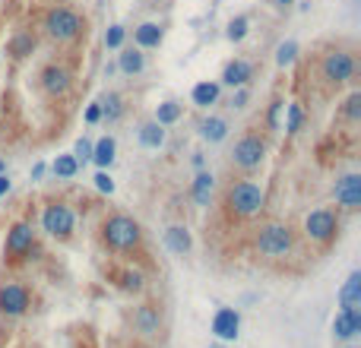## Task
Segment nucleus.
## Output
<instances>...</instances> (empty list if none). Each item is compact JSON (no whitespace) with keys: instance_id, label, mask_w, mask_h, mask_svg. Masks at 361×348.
<instances>
[{"instance_id":"obj_1","label":"nucleus","mask_w":361,"mask_h":348,"mask_svg":"<svg viewBox=\"0 0 361 348\" xmlns=\"http://www.w3.org/2000/svg\"><path fill=\"white\" fill-rule=\"evenodd\" d=\"M263 203H266L263 187L253 184V181H238V184H232V190H228V209H232L235 215H241V219L257 215V212L263 209Z\"/></svg>"},{"instance_id":"obj_2","label":"nucleus","mask_w":361,"mask_h":348,"mask_svg":"<svg viewBox=\"0 0 361 348\" xmlns=\"http://www.w3.org/2000/svg\"><path fill=\"white\" fill-rule=\"evenodd\" d=\"M102 238L115 250H133L140 244V238H143V232H140V225L130 215H111L102 228Z\"/></svg>"},{"instance_id":"obj_3","label":"nucleus","mask_w":361,"mask_h":348,"mask_svg":"<svg viewBox=\"0 0 361 348\" xmlns=\"http://www.w3.org/2000/svg\"><path fill=\"white\" fill-rule=\"evenodd\" d=\"M45 29H48V35L54 41H70V38H76V35L82 32V16L76 13V10H70V7H57V10H51L48 13Z\"/></svg>"},{"instance_id":"obj_4","label":"nucleus","mask_w":361,"mask_h":348,"mask_svg":"<svg viewBox=\"0 0 361 348\" xmlns=\"http://www.w3.org/2000/svg\"><path fill=\"white\" fill-rule=\"evenodd\" d=\"M257 250L266 257H286L292 250V232L286 225H263L257 234Z\"/></svg>"},{"instance_id":"obj_5","label":"nucleus","mask_w":361,"mask_h":348,"mask_svg":"<svg viewBox=\"0 0 361 348\" xmlns=\"http://www.w3.org/2000/svg\"><path fill=\"white\" fill-rule=\"evenodd\" d=\"M336 232H339V219H336V212H330V209H314V212H307L304 234H307L311 241H321V244H327V241H333Z\"/></svg>"},{"instance_id":"obj_6","label":"nucleus","mask_w":361,"mask_h":348,"mask_svg":"<svg viewBox=\"0 0 361 348\" xmlns=\"http://www.w3.org/2000/svg\"><path fill=\"white\" fill-rule=\"evenodd\" d=\"M41 228L51 238H70V232H73V209L64 203H51L48 209L41 212Z\"/></svg>"},{"instance_id":"obj_7","label":"nucleus","mask_w":361,"mask_h":348,"mask_svg":"<svg viewBox=\"0 0 361 348\" xmlns=\"http://www.w3.org/2000/svg\"><path fill=\"white\" fill-rule=\"evenodd\" d=\"M263 156H266V143L260 137H253V133H251V137H244V139H238V146H235V152H232L235 165H238V168H244V171L260 168Z\"/></svg>"},{"instance_id":"obj_8","label":"nucleus","mask_w":361,"mask_h":348,"mask_svg":"<svg viewBox=\"0 0 361 348\" xmlns=\"http://www.w3.org/2000/svg\"><path fill=\"white\" fill-rule=\"evenodd\" d=\"M355 73V57L348 54V51H333V54H327V61H323V80L327 82H348Z\"/></svg>"},{"instance_id":"obj_9","label":"nucleus","mask_w":361,"mask_h":348,"mask_svg":"<svg viewBox=\"0 0 361 348\" xmlns=\"http://www.w3.org/2000/svg\"><path fill=\"white\" fill-rule=\"evenodd\" d=\"M29 308V292L22 285H3L0 288V314L20 317Z\"/></svg>"},{"instance_id":"obj_10","label":"nucleus","mask_w":361,"mask_h":348,"mask_svg":"<svg viewBox=\"0 0 361 348\" xmlns=\"http://www.w3.org/2000/svg\"><path fill=\"white\" fill-rule=\"evenodd\" d=\"M32 241H35L32 225H26V222H16V225L7 232V253H10V257H22V253L32 250Z\"/></svg>"},{"instance_id":"obj_11","label":"nucleus","mask_w":361,"mask_h":348,"mask_svg":"<svg viewBox=\"0 0 361 348\" xmlns=\"http://www.w3.org/2000/svg\"><path fill=\"white\" fill-rule=\"evenodd\" d=\"M41 86H45V92L48 96H67L70 92V73L67 67H57V63H51V67L41 70Z\"/></svg>"},{"instance_id":"obj_12","label":"nucleus","mask_w":361,"mask_h":348,"mask_svg":"<svg viewBox=\"0 0 361 348\" xmlns=\"http://www.w3.org/2000/svg\"><path fill=\"white\" fill-rule=\"evenodd\" d=\"M336 203L346 209H358L361 206V174H346L336 184Z\"/></svg>"},{"instance_id":"obj_13","label":"nucleus","mask_w":361,"mask_h":348,"mask_svg":"<svg viewBox=\"0 0 361 348\" xmlns=\"http://www.w3.org/2000/svg\"><path fill=\"white\" fill-rule=\"evenodd\" d=\"M241 329V317L235 308H219L216 317H212V333L219 335V339H235Z\"/></svg>"},{"instance_id":"obj_14","label":"nucleus","mask_w":361,"mask_h":348,"mask_svg":"<svg viewBox=\"0 0 361 348\" xmlns=\"http://www.w3.org/2000/svg\"><path fill=\"white\" fill-rule=\"evenodd\" d=\"M336 339H355L361 335V310H339L333 320Z\"/></svg>"},{"instance_id":"obj_15","label":"nucleus","mask_w":361,"mask_h":348,"mask_svg":"<svg viewBox=\"0 0 361 348\" xmlns=\"http://www.w3.org/2000/svg\"><path fill=\"white\" fill-rule=\"evenodd\" d=\"M339 304H342V310H361V273L348 275V282L339 292Z\"/></svg>"},{"instance_id":"obj_16","label":"nucleus","mask_w":361,"mask_h":348,"mask_svg":"<svg viewBox=\"0 0 361 348\" xmlns=\"http://www.w3.org/2000/svg\"><path fill=\"white\" fill-rule=\"evenodd\" d=\"M251 76H253V67L247 61H232L228 67L222 70V82H225V86H232V89H235V86L241 89V86H244Z\"/></svg>"},{"instance_id":"obj_17","label":"nucleus","mask_w":361,"mask_h":348,"mask_svg":"<svg viewBox=\"0 0 361 348\" xmlns=\"http://www.w3.org/2000/svg\"><path fill=\"white\" fill-rule=\"evenodd\" d=\"M159 310L152 308V304H143V308H137V314H133V326L140 329L143 335H152V333H159Z\"/></svg>"},{"instance_id":"obj_18","label":"nucleus","mask_w":361,"mask_h":348,"mask_svg":"<svg viewBox=\"0 0 361 348\" xmlns=\"http://www.w3.org/2000/svg\"><path fill=\"white\" fill-rule=\"evenodd\" d=\"M165 244H168L171 253H187L191 250V232L181 225H171L168 232H165Z\"/></svg>"},{"instance_id":"obj_19","label":"nucleus","mask_w":361,"mask_h":348,"mask_svg":"<svg viewBox=\"0 0 361 348\" xmlns=\"http://www.w3.org/2000/svg\"><path fill=\"white\" fill-rule=\"evenodd\" d=\"M200 137L209 139V143H222V139L228 137V123H225L222 117H206V121L200 123Z\"/></svg>"},{"instance_id":"obj_20","label":"nucleus","mask_w":361,"mask_h":348,"mask_svg":"<svg viewBox=\"0 0 361 348\" xmlns=\"http://www.w3.org/2000/svg\"><path fill=\"white\" fill-rule=\"evenodd\" d=\"M115 149H117L115 139H111V137H102L96 146H92V162H96L98 168H108V165L115 162Z\"/></svg>"},{"instance_id":"obj_21","label":"nucleus","mask_w":361,"mask_h":348,"mask_svg":"<svg viewBox=\"0 0 361 348\" xmlns=\"http://www.w3.org/2000/svg\"><path fill=\"white\" fill-rule=\"evenodd\" d=\"M140 143L146 146V149H159V146L165 143V127L162 123H143V127H140Z\"/></svg>"},{"instance_id":"obj_22","label":"nucleus","mask_w":361,"mask_h":348,"mask_svg":"<svg viewBox=\"0 0 361 348\" xmlns=\"http://www.w3.org/2000/svg\"><path fill=\"white\" fill-rule=\"evenodd\" d=\"M98 111H102V117L108 123H115V121H121V114H124V105H121V96L117 92H108V96L98 102Z\"/></svg>"},{"instance_id":"obj_23","label":"nucleus","mask_w":361,"mask_h":348,"mask_svg":"<svg viewBox=\"0 0 361 348\" xmlns=\"http://www.w3.org/2000/svg\"><path fill=\"white\" fill-rule=\"evenodd\" d=\"M133 35H137L140 48H159V41H162V29H159L156 22H143V26H140Z\"/></svg>"},{"instance_id":"obj_24","label":"nucleus","mask_w":361,"mask_h":348,"mask_svg":"<svg viewBox=\"0 0 361 348\" xmlns=\"http://www.w3.org/2000/svg\"><path fill=\"white\" fill-rule=\"evenodd\" d=\"M219 102V86L216 82H200V86H193V105H200V108H209V105Z\"/></svg>"},{"instance_id":"obj_25","label":"nucleus","mask_w":361,"mask_h":348,"mask_svg":"<svg viewBox=\"0 0 361 348\" xmlns=\"http://www.w3.org/2000/svg\"><path fill=\"white\" fill-rule=\"evenodd\" d=\"M32 48H35V38L29 32L13 35V38H10V45H7V51L13 57H29V54H32Z\"/></svg>"},{"instance_id":"obj_26","label":"nucleus","mask_w":361,"mask_h":348,"mask_svg":"<svg viewBox=\"0 0 361 348\" xmlns=\"http://www.w3.org/2000/svg\"><path fill=\"white\" fill-rule=\"evenodd\" d=\"M209 193H212V174H197V181H193V199H197V206H206L209 203Z\"/></svg>"},{"instance_id":"obj_27","label":"nucleus","mask_w":361,"mask_h":348,"mask_svg":"<svg viewBox=\"0 0 361 348\" xmlns=\"http://www.w3.org/2000/svg\"><path fill=\"white\" fill-rule=\"evenodd\" d=\"M51 168H54L57 178H76V171H80V162H76L73 156H57Z\"/></svg>"},{"instance_id":"obj_28","label":"nucleus","mask_w":361,"mask_h":348,"mask_svg":"<svg viewBox=\"0 0 361 348\" xmlns=\"http://www.w3.org/2000/svg\"><path fill=\"white\" fill-rule=\"evenodd\" d=\"M117 67L124 70V73H140V70H143V54H140V51H124L121 54V61H117Z\"/></svg>"},{"instance_id":"obj_29","label":"nucleus","mask_w":361,"mask_h":348,"mask_svg":"<svg viewBox=\"0 0 361 348\" xmlns=\"http://www.w3.org/2000/svg\"><path fill=\"white\" fill-rule=\"evenodd\" d=\"M177 117H181V105H177V102H165V105H159V111H156V123L168 127V123H175Z\"/></svg>"},{"instance_id":"obj_30","label":"nucleus","mask_w":361,"mask_h":348,"mask_svg":"<svg viewBox=\"0 0 361 348\" xmlns=\"http://www.w3.org/2000/svg\"><path fill=\"white\" fill-rule=\"evenodd\" d=\"M143 273H137V269H127V273H121V288H127V292H143Z\"/></svg>"},{"instance_id":"obj_31","label":"nucleus","mask_w":361,"mask_h":348,"mask_svg":"<svg viewBox=\"0 0 361 348\" xmlns=\"http://www.w3.org/2000/svg\"><path fill=\"white\" fill-rule=\"evenodd\" d=\"M295 54H298V45H295V41H282L279 51H276V63H279V67H288V63L295 61Z\"/></svg>"},{"instance_id":"obj_32","label":"nucleus","mask_w":361,"mask_h":348,"mask_svg":"<svg viewBox=\"0 0 361 348\" xmlns=\"http://www.w3.org/2000/svg\"><path fill=\"white\" fill-rule=\"evenodd\" d=\"M247 35V16H238V20L228 22V38L232 41H241Z\"/></svg>"},{"instance_id":"obj_33","label":"nucleus","mask_w":361,"mask_h":348,"mask_svg":"<svg viewBox=\"0 0 361 348\" xmlns=\"http://www.w3.org/2000/svg\"><path fill=\"white\" fill-rule=\"evenodd\" d=\"M346 117H348V121H358V117H361V92H352V96H348Z\"/></svg>"},{"instance_id":"obj_34","label":"nucleus","mask_w":361,"mask_h":348,"mask_svg":"<svg viewBox=\"0 0 361 348\" xmlns=\"http://www.w3.org/2000/svg\"><path fill=\"white\" fill-rule=\"evenodd\" d=\"M301 117H304V114H301L298 105H288V123H286L288 133H298V130H301Z\"/></svg>"},{"instance_id":"obj_35","label":"nucleus","mask_w":361,"mask_h":348,"mask_svg":"<svg viewBox=\"0 0 361 348\" xmlns=\"http://www.w3.org/2000/svg\"><path fill=\"white\" fill-rule=\"evenodd\" d=\"M105 45H108V48H121V45H124V29L121 26H111L108 35H105Z\"/></svg>"},{"instance_id":"obj_36","label":"nucleus","mask_w":361,"mask_h":348,"mask_svg":"<svg viewBox=\"0 0 361 348\" xmlns=\"http://www.w3.org/2000/svg\"><path fill=\"white\" fill-rule=\"evenodd\" d=\"M96 187L102 193H115V181H111L108 171H98V174H96Z\"/></svg>"},{"instance_id":"obj_37","label":"nucleus","mask_w":361,"mask_h":348,"mask_svg":"<svg viewBox=\"0 0 361 348\" xmlns=\"http://www.w3.org/2000/svg\"><path fill=\"white\" fill-rule=\"evenodd\" d=\"M76 162H80V158H82V162H86V158H92V143H89V139H80V143H76Z\"/></svg>"},{"instance_id":"obj_38","label":"nucleus","mask_w":361,"mask_h":348,"mask_svg":"<svg viewBox=\"0 0 361 348\" xmlns=\"http://www.w3.org/2000/svg\"><path fill=\"white\" fill-rule=\"evenodd\" d=\"M102 121V111H98V105H89L86 108V123H98Z\"/></svg>"},{"instance_id":"obj_39","label":"nucleus","mask_w":361,"mask_h":348,"mask_svg":"<svg viewBox=\"0 0 361 348\" xmlns=\"http://www.w3.org/2000/svg\"><path fill=\"white\" fill-rule=\"evenodd\" d=\"M279 111H282V102H276L273 105V108H270V127H279Z\"/></svg>"},{"instance_id":"obj_40","label":"nucleus","mask_w":361,"mask_h":348,"mask_svg":"<svg viewBox=\"0 0 361 348\" xmlns=\"http://www.w3.org/2000/svg\"><path fill=\"white\" fill-rule=\"evenodd\" d=\"M232 105H235V108H244V105H247V92H244V89H241V92H238V96H235V98H232Z\"/></svg>"},{"instance_id":"obj_41","label":"nucleus","mask_w":361,"mask_h":348,"mask_svg":"<svg viewBox=\"0 0 361 348\" xmlns=\"http://www.w3.org/2000/svg\"><path fill=\"white\" fill-rule=\"evenodd\" d=\"M3 193H10V178L7 174H0V197H3Z\"/></svg>"},{"instance_id":"obj_42","label":"nucleus","mask_w":361,"mask_h":348,"mask_svg":"<svg viewBox=\"0 0 361 348\" xmlns=\"http://www.w3.org/2000/svg\"><path fill=\"white\" fill-rule=\"evenodd\" d=\"M270 3H276V7H288V3H295V0H270Z\"/></svg>"},{"instance_id":"obj_43","label":"nucleus","mask_w":361,"mask_h":348,"mask_svg":"<svg viewBox=\"0 0 361 348\" xmlns=\"http://www.w3.org/2000/svg\"><path fill=\"white\" fill-rule=\"evenodd\" d=\"M3 168H7V165H3V158H0V174H3Z\"/></svg>"}]
</instances>
